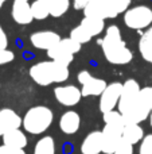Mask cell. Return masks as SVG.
Here are the masks:
<instances>
[{"label":"cell","mask_w":152,"mask_h":154,"mask_svg":"<svg viewBox=\"0 0 152 154\" xmlns=\"http://www.w3.org/2000/svg\"><path fill=\"white\" fill-rule=\"evenodd\" d=\"M80 24L92 37H98L105 31V20L97 16H83Z\"/></svg>","instance_id":"17"},{"label":"cell","mask_w":152,"mask_h":154,"mask_svg":"<svg viewBox=\"0 0 152 154\" xmlns=\"http://www.w3.org/2000/svg\"><path fill=\"white\" fill-rule=\"evenodd\" d=\"M101 49L108 62L113 65H127L132 61L133 53L128 49L121 31L116 24L105 29L104 38L101 39Z\"/></svg>","instance_id":"1"},{"label":"cell","mask_w":152,"mask_h":154,"mask_svg":"<svg viewBox=\"0 0 152 154\" xmlns=\"http://www.w3.org/2000/svg\"><path fill=\"white\" fill-rule=\"evenodd\" d=\"M90 2V0H73V7L75 8V10H82L83 11V8L86 7V4Z\"/></svg>","instance_id":"33"},{"label":"cell","mask_w":152,"mask_h":154,"mask_svg":"<svg viewBox=\"0 0 152 154\" xmlns=\"http://www.w3.org/2000/svg\"><path fill=\"white\" fill-rule=\"evenodd\" d=\"M70 38L74 41H77L78 43H81V45H83V43H88L92 41V35L89 34L88 31H86L85 29H83L81 24H78L77 27H74V29L70 31Z\"/></svg>","instance_id":"25"},{"label":"cell","mask_w":152,"mask_h":154,"mask_svg":"<svg viewBox=\"0 0 152 154\" xmlns=\"http://www.w3.org/2000/svg\"><path fill=\"white\" fill-rule=\"evenodd\" d=\"M57 147H55V141L53 137L45 135L35 143L34 153L32 154H55Z\"/></svg>","instance_id":"22"},{"label":"cell","mask_w":152,"mask_h":154,"mask_svg":"<svg viewBox=\"0 0 152 154\" xmlns=\"http://www.w3.org/2000/svg\"><path fill=\"white\" fill-rule=\"evenodd\" d=\"M11 16L15 20V23L20 26L30 24L34 20V16L31 12V3L28 0H13L12 8H11Z\"/></svg>","instance_id":"13"},{"label":"cell","mask_w":152,"mask_h":154,"mask_svg":"<svg viewBox=\"0 0 152 154\" xmlns=\"http://www.w3.org/2000/svg\"><path fill=\"white\" fill-rule=\"evenodd\" d=\"M47 56L50 60L59 62V64H63V65H70L73 62V60H74V54H72L65 48H62L59 43L55 45L54 48H51L50 50H47Z\"/></svg>","instance_id":"18"},{"label":"cell","mask_w":152,"mask_h":154,"mask_svg":"<svg viewBox=\"0 0 152 154\" xmlns=\"http://www.w3.org/2000/svg\"><path fill=\"white\" fill-rule=\"evenodd\" d=\"M139 154H152V134L144 135L140 142Z\"/></svg>","instance_id":"28"},{"label":"cell","mask_w":152,"mask_h":154,"mask_svg":"<svg viewBox=\"0 0 152 154\" xmlns=\"http://www.w3.org/2000/svg\"><path fill=\"white\" fill-rule=\"evenodd\" d=\"M102 115H104L102 120H104L105 125L116 126V127H120V128H124V126H125V119H124L123 114L118 109H113V111L105 112Z\"/></svg>","instance_id":"23"},{"label":"cell","mask_w":152,"mask_h":154,"mask_svg":"<svg viewBox=\"0 0 152 154\" xmlns=\"http://www.w3.org/2000/svg\"><path fill=\"white\" fill-rule=\"evenodd\" d=\"M31 12L34 19H37V20H45L50 16L47 5L42 0H35V2L31 3Z\"/></svg>","instance_id":"24"},{"label":"cell","mask_w":152,"mask_h":154,"mask_svg":"<svg viewBox=\"0 0 152 154\" xmlns=\"http://www.w3.org/2000/svg\"><path fill=\"white\" fill-rule=\"evenodd\" d=\"M139 51L147 62L152 64V26L142 34L139 39Z\"/></svg>","instance_id":"19"},{"label":"cell","mask_w":152,"mask_h":154,"mask_svg":"<svg viewBox=\"0 0 152 154\" xmlns=\"http://www.w3.org/2000/svg\"><path fill=\"white\" fill-rule=\"evenodd\" d=\"M121 91H123V82H110L108 84V87L105 88V91L102 92V95L100 96V109L102 114L109 112L116 109V107L118 106V100L121 96Z\"/></svg>","instance_id":"8"},{"label":"cell","mask_w":152,"mask_h":154,"mask_svg":"<svg viewBox=\"0 0 152 154\" xmlns=\"http://www.w3.org/2000/svg\"><path fill=\"white\" fill-rule=\"evenodd\" d=\"M140 99L152 109V87H144L140 89Z\"/></svg>","instance_id":"30"},{"label":"cell","mask_w":152,"mask_h":154,"mask_svg":"<svg viewBox=\"0 0 152 154\" xmlns=\"http://www.w3.org/2000/svg\"><path fill=\"white\" fill-rule=\"evenodd\" d=\"M131 5V0H90L83 8V16L115 19L124 14Z\"/></svg>","instance_id":"4"},{"label":"cell","mask_w":152,"mask_h":154,"mask_svg":"<svg viewBox=\"0 0 152 154\" xmlns=\"http://www.w3.org/2000/svg\"><path fill=\"white\" fill-rule=\"evenodd\" d=\"M81 127V116L77 111H66L59 118V128L66 135H73Z\"/></svg>","instance_id":"14"},{"label":"cell","mask_w":152,"mask_h":154,"mask_svg":"<svg viewBox=\"0 0 152 154\" xmlns=\"http://www.w3.org/2000/svg\"><path fill=\"white\" fill-rule=\"evenodd\" d=\"M77 80L81 84V92H82L83 97H89V96H101L105 88L108 87L107 81L104 79H98L94 77L88 70H81L77 75Z\"/></svg>","instance_id":"6"},{"label":"cell","mask_w":152,"mask_h":154,"mask_svg":"<svg viewBox=\"0 0 152 154\" xmlns=\"http://www.w3.org/2000/svg\"><path fill=\"white\" fill-rule=\"evenodd\" d=\"M115 154H133V145L131 142L125 141L124 138H121L118 141L117 146H116Z\"/></svg>","instance_id":"27"},{"label":"cell","mask_w":152,"mask_h":154,"mask_svg":"<svg viewBox=\"0 0 152 154\" xmlns=\"http://www.w3.org/2000/svg\"><path fill=\"white\" fill-rule=\"evenodd\" d=\"M48 8L50 16L53 18H61L69 11L72 0H42Z\"/></svg>","instance_id":"20"},{"label":"cell","mask_w":152,"mask_h":154,"mask_svg":"<svg viewBox=\"0 0 152 154\" xmlns=\"http://www.w3.org/2000/svg\"><path fill=\"white\" fill-rule=\"evenodd\" d=\"M148 120H150V126L152 127V109H151V114H150V118H148Z\"/></svg>","instance_id":"34"},{"label":"cell","mask_w":152,"mask_h":154,"mask_svg":"<svg viewBox=\"0 0 152 154\" xmlns=\"http://www.w3.org/2000/svg\"><path fill=\"white\" fill-rule=\"evenodd\" d=\"M23 118L12 108H0V137L7 134L11 130L22 127Z\"/></svg>","instance_id":"12"},{"label":"cell","mask_w":152,"mask_h":154,"mask_svg":"<svg viewBox=\"0 0 152 154\" xmlns=\"http://www.w3.org/2000/svg\"><path fill=\"white\" fill-rule=\"evenodd\" d=\"M54 97L62 106L74 107L80 103L83 96L78 87L67 84V85H58V87L54 88Z\"/></svg>","instance_id":"9"},{"label":"cell","mask_w":152,"mask_h":154,"mask_svg":"<svg viewBox=\"0 0 152 154\" xmlns=\"http://www.w3.org/2000/svg\"><path fill=\"white\" fill-rule=\"evenodd\" d=\"M1 138H3V143L4 145H8L11 147H16V149H24L28 145V138H27L26 133L22 131L20 128L8 131Z\"/></svg>","instance_id":"16"},{"label":"cell","mask_w":152,"mask_h":154,"mask_svg":"<svg viewBox=\"0 0 152 154\" xmlns=\"http://www.w3.org/2000/svg\"><path fill=\"white\" fill-rule=\"evenodd\" d=\"M0 48L8 49V37H7V34H5L1 24H0Z\"/></svg>","instance_id":"32"},{"label":"cell","mask_w":152,"mask_h":154,"mask_svg":"<svg viewBox=\"0 0 152 154\" xmlns=\"http://www.w3.org/2000/svg\"><path fill=\"white\" fill-rule=\"evenodd\" d=\"M124 23L132 30L150 29L152 24V10L147 5L129 7L124 12Z\"/></svg>","instance_id":"5"},{"label":"cell","mask_w":152,"mask_h":154,"mask_svg":"<svg viewBox=\"0 0 152 154\" xmlns=\"http://www.w3.org/2000/svg\"><path fill=\"white\" fill-rule=\"evenodd\" d=\"M101 131H102V153L115 154L118 141L123 138V128L105 125Z\"/></svg>","instance_id":"11"},{"label":"cell","mask_w":152,"mask_h":154,"mask_svg":"<svg viewBox=\"0 0 152 154\" xmlns=\"http://www.w3.org/2000/svg\"><path fill=\"white\" fill-rule=\"evenodd\" d=\"M123 138L125 141L131 142L132 145L140 143L144 138V130L140 125H125L123 128Z\"/></svg>","instance_id":"21"},{"label":"cell","mask_w":152,"mask_h":154,"mask_svg":"<svg viewBox=\"0 0 152 154\" xmlns=\"http://www.w3.org/2000/svg\"><path fill=\"white\" fill-rule=\"evenodd\" d=\"M82 154L102 153V131H90L81 143Z\"/></svg>","instance_id":"15"},{"label":"cell","mask_w":152,"mask_h":154,"mask_svg":"<svg viewBox=\"0 0 152 154\" xmlns=\"http://www.w3.org/2000/svg\"><path fill=\"white\" fill-rule=\"evenodd\" d=\"M54 114L46 106H35L27 109L23 116V130L32 135H40L46 133L53 125Z\"/></svg>","instance_id":"3"},{"label":"cell","mask_w":152,"mask_h":154,"mask_svg":"<svg viewBox=\"0 0 152 154\" xmlns=\"http://www.w3.org/2000/svg\"><path fill=\"white\" fill-rule=\"evenodd\" d=\"M61 35L51 30H42V31H35L30 37V42L35 49L39 50H50L55 45H58L61 41Z\"/></svg>","instance_id":"10"},{"label":"cell","mask_w":152,"mask_h":154,"mask_svg":"<svg viewBox=\"0 0 152 154\" xmlns=\"http://www.w3.org/2000/svg\"><path fill=\"white\" fill-rule=\"evenodd\" d=\"M30 77L40 87H47L51 84H62L70 77L69 65L59 64L57 61H40L34 64L28 70Z\"/></svg>","instance_id":"2"},{"label":"cell","mask_w":152,"mask_h":154,"mask_svg":"<svg viewBox=\"0 0 152 154\" xmlns=\"http://www.w3.org/2000/svg\"><path fill=\"white\" fill-rule=\"evenodd\" d=\"M0 89H1V82H0Z\"/></svg>","instance_id":"36"},{"label":"cell","mask_w":152,"mask_h":154,"mask_svg":"<svg viewBox=\"0 0 152 154\" xmlns=\"http://www.w3.org/2000/svg\"><path fill=\"white\" fill-rule=\"evenodd\" d=\"M59 45L62 46V48H65L66 50H69L72 54H77L78 51H81V48H82V45L81 43H78L77 41H74V39H72V38H62L61 41H59Z\"/></svg>","instance_id":"26"},{"label":"cell","mask_w":152,"mask_h":154,"mask_svg":"<svg viewBox=\"0 0 152 154\" xmlns=\"http://www.w3.org/2000/svg\"><path fill=\"white\" fill-rule=\"evenodd\" d=\"M0 154H27L24 149H16V147H11L8 145H0Z\"/></svg>","instance_id":"31"},{"label":"cell","mask_w":152,"mask_h":154,"mask_svg":"<svg viewBox=\"0 0 152 154\" xmlns=\"http://www.w3.org/2000/svg\"><path fill=\"white\" fill-rule=\"evenodd\" d=\"M15 60V54L13 51L8 50V49H1L0 48V66L1 65H7Z\"/></svg>","instance_id":"29"},{"label":"cell","mask_w":152,"mask_h":154,"mask_svg":"<svg viewBox=\"0 0 152 154\" xmlns=\"http://www.w3.org/2000/svg\"><path fill=\"white\" fill-rule=\"evenodd\" d=\"M140 85L136 80L128 79L125 82H123V91H121V96L118 100V111L121 114H127L129 109L132 108L136 100L139 99L140 95Z\"/></svg>","instance_id":"7"},{"label":"cell","mask_w":152,"mask_h":154,"mask_svg":"<svg viewBox=\"0 0 152 154\" xmlns=\"http://www.w3.org/2000/svg\"><path fill=\"white\" fill-rule=\"evenodd\" d=\"M5 2H7V0H0V8H1L3 5H4V3H5Z\"/></svg>","instance_id":"35"}]
</instances>
